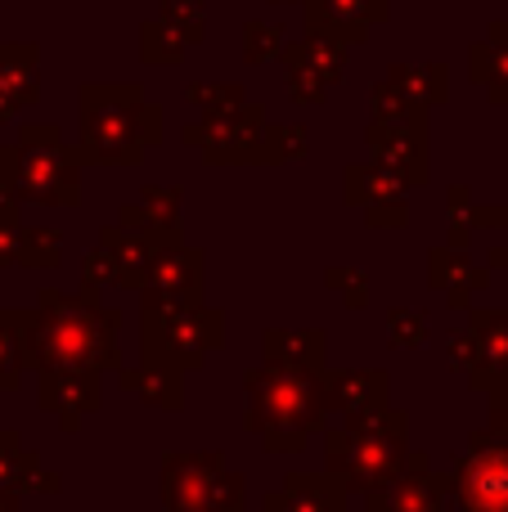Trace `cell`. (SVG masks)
Here are the masks:
<instances>
[{"instance_id":"1","label":"cell","mask_w":508,"mask_h":512,"mask_svg":"<svg viewBox=\"0 0 508 512\" xmlns=\"http://www.w3.org/2000/svg\"><path fill=\"white\" fill-rule=\"evenodd\" d=\"M50 306L36 315H14L18 351L23 364L45 373H95L104 364H117V310H104L95 301L77 297H45Z\"/></svg>"},{"instance_id":"2","label":"cell","mask_w":508,"mask_h":512,"mask_svg":"<svg viewBox=\"0 0 508 512\" xmlns=\"http://www.w3.org/2000/svg\"><path fill=\"white\" fill-rule=\"evenodd\" d=\"M252 418L248 423L266 436L270 450H297L306 441L324 409V387L311 378L306 364H270L261 373H248Z\"/></svg>"},{"instance_id":"3","label":"cell","mask_w":508,"mask_h":512,"mask_svg":"<svg viewBox=\"0 0 508 512\" xmlns=\"http://www.w3.org/2000/svg\"><path fill=\"white\" fill-rule=\"evenodd\" d=\"M144 144H158V108L135 86H86V158L131 167Z\"/></svg>"},{"instance_id":"4","label":"cell","mask_w":508,"mask_h":512,"mask_svg":"<svg viewBox=\"0 0 508 512\" xmlns=\"http://www.w3.org/2000/svg\"><path fill=\"white\" fill-rule=\"evenodd\" d=\"M0 180L9 194L32 198V203H77L81 180H77V153L59 144V135L27 131L23 144L0 153Z\"/></svg>"},{"instance_id":"5","label":"cell","mask_w":508,"mask_h":512,"mask_svg":"<svg viewBox=\"0 0 508 512\" xmlns=\"http://www.w3.org/2000/svg\"><path fill=\"white\" fill-rule=\"evenodd\" d=\"M225 319L203 306H171V310H144V355L162 369H198L207 351L221 346Z\"/></svg>"},{"instance_id":"6","label":"cell","mask_w":508,"mask_h":512,"mask_svg":"<svg viewBox=\"0 0 508 512\" xmlns=\"http://www.w3.org/2000/svg\"><path fill=\"white\" fill-rule=\"evenodd\" d=\"M162 486L171 512H234L243 504V481L207 454H171Z\"/></svg>"},{"instance_id":"7","label":"cell","mask_w":508,"mask_h":512,"mask_svg":"<svg viewBox=\"0 0 508 512\" xmlns=\"http://www.w3.org/2000/svg\"><path fill=\"white\" fill-rule=\"evenodd\" d=\"M455 495L464 512H508V441L477 436L473 450L455 468Z\"/></svg>"},{"instance_id":"8","label":"cell","mask_w":508,"mask_h":512,"mask_svg":"<svg viewBox=\"0 0 508 512\" xmlns=\"http://www.w3.org/2000/svg\"><path fill=\"white\" fill-rule=\"evenodd\" d=\"M140 288H144V310L198 306V292H203V256L167 243V248L153 252L149 274H144Z\"/></svg>"},{"instance_id":"9","label":"cell","mask_w":508,"mask_h":512,"mask_svg":"<svg viewBox=\"0 0 508 512\" xmlns=\"http://www.w3.org/2000/svg\"><path fill=\"white\" fill-rule=\"evenodd\" d=\"M338 77H342V45L329 41V36H311V41L288 50V90L297 99H306V104H315Z\"/></svg>"},{"instance_id":"10","label":"cell","mask_w":508,"mask_h":512,"mask_svg":"<svg viewBox=\"0 0 508 512\" xmlns=\"http://www.w3.org/2000/svg\"><path fill=\"white\" fill-rule=\"evenodd\" d=\"M387 14V0H311L306 18H311L315 36L329 41H360L374 18Z\"/></svg>"},{"instance_id":"11","label":"cell","mask_w":508,"mask_h":512,"mask_svg":"<svg viewBox=\"0 0 508 512\" xmlns=\"http://www.w3.org/2000/svg\"><path fill=\"white\" fill-rule=\"evenodd\" d=\"M374 512H446L441 481L428 477V459H414V472H396L387 486L374 490Z\"/></svg>"},{"instance_id":"12","label":"cell","mask_w":508,"mask_h":512,"mask_svg":"<svg viewBox=\"0 0 508 512\" xmlns=\"http://www.w3.org/2000/svg\"><path fill=\"white\" fill-rule=\"evenodd\" d=\"M36 95L32 45H0V117H14Z\"/></svg>"},{"instance_id":"13","label":"cell","mask_w":508,"mask_h":512,"mask_svg":"<svg viewBox=\"0 0 508 512\" xmlns=\"http://www.w3.org/2000/svg\"><path fill=\"white\" fill-rule=\"evenodd\" d=\"M477 369L482 373H495V378H508V315H477L473 324V364L468 373Z\"/></svg>"},{"instance_id":"14","label":"cell","mask_w":508,"mask_h":512,"mask_svg":"<svg viewBox=\"0 0 508 512\" xmlns=\"http://www.w3.org/2000/svg\"><path fill=\"white\" fill-rule=\"evenodd\" d=\"M41 400L63 414L72 423V414H86V409L99 405V387H95V373H50L41 387Z\"/></svg>"},{"instance_id":"15","label":"cell","mask_w":508,"mask_h":512,"mask_svg":"<svg viewBox=\"0 0 508 512\" xmlns=\"http://www.w3.org/2000/svg\"><path fill=\"white\" fill-rule=\"evenodd\" d=\"M324 477H288V490L266 499V512H342V490Z\"/></svg>"},{"instance_id":"16","label":"cell","mask_w":508,"mask_h":512,"mask_svg":"<svg viewBox=\"0 0 508 512\" xmlns=\"http://www.w3.org/2000/svg\"><path fill=\"white\" fill-rule=\"evenodd\" d=\"M383 391H387V373H333L324 382V400H333L347 414L383 405Z\"/></svg>"},{"instance_id":"17","label":"cell","mask_w":508,"mask_h":512,"mask_svg":"<svg viewBox=\"0 0 508 512\" xmlns=\"http://www.w3.org/2000/svg\"><path fill=\"white\" fill-rule=\"evenodd\" d=\"M486 274H473V265L455 252H432V288H441L450 301H464L473 288H482Z\"/></svg>"},{"instance_id":"18","label":"cell","mask_w":508,"mask_h":512,"mask_svg":"<svg viewBox=\"0 0 508 512\" xmlns=\"http://www.w3.org/2000/svg\"><path fill=\"white\" fill-rule=\"evenodd\" d=\"M392 86L401 90L410 104H432V99H446V68H392Z\"/></svg>"},{"instance_id":"19","label":"cell","mask_w":508,"mask_h":512,"mask_svg":"<svg viewBox=\"0 0 508 512\" xmlns=\"http://www.w3.org/2000/svg\"><path fill=\"white\" fill-rule=\"evenodd\" d=\"M32 477H36L32 454L18 450L14 436H9V441H0V495H14V490H23Z\"/></svg>"},{"instance_id":"20","label":"cell","mask_w":508,"mask_h":512,"mask_svg":"<svg viewBox=\"0 0 508 512\" xmlns=\"http://www.w3.org/2000/svg\"><path fill=\"white\" fill-rule=\"evenodd\" d=\"M185 36L176 32V27L162 18V23H153V27H144V59L149 63H176L180 54H185Z\"/></svg>"},{"instance_id":"21","label":"cell","mask_w":508,"mask_h":512,"mask_svg":"<svg viewBox=\"0 0 508 512\" xmlns=\"http://www.w3.org/2000/svg\"><path fill=\"white\" fill-rule=\"evenodd\" d=\"M9 319H0V387H14L18 369H23V351H18V333H9Z\"/></svg>"},{"instance_id":"22","label":"cell","mask_w":508,"mask_h":512,"mask_svg":"<svg viewBox=\"0 0 508 512\" xmlns=\"http://www.w3.org/2000/svg\"><path fill=\"white\" fill-rule=\"evenodd\" d=\"M279 50V27H248V63H261Z\"/></svg>"},{"instance_id":"23","label":"cell","mask_w":508,"mask_h":512,"mask_svg":"<svg viewBox=\"0 0 508 512\" xmlns=\"http://www.w3.org/2000/svg\"><path fill=\"white\" fill-rule=\"evenodd\" d=\"M392 342L396 346H419L423 342V319L419 315H392Z\"/></svg>"},{"instance_id":"24","label":"cell","mask_w":508,"mask_h":512,"mask_svg":"<svg viewBox=\"0 0 508 512\" xmlns=\"http://www.w3.org/2000/svg\"><path fill=\"white\" fill-rule=\"evenodd\" d=\"M108 279H117V265H113V256H108V248L90 252V261H86V283H108Z\"/></svg>"},{"instance_id":"25","label":"cell","mask_w":508,"mask_h":512,"mask_svg":"<svg viewBox=\"0 0 508 512\" xmlns=\"http://www.w3.org/2000/svg\"><path fill=\"white\" fill-rule=\"evenodd\" d=\"M491 261H508V252L500 248V252H491Z\"/></svg>"}]
</instances>
